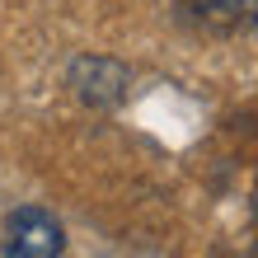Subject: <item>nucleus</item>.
I'll list each match as a JSON object with an SVG mask.
<instances>
[{"mask_svg":"<svg viewBox=\"0 0 258 258\" xmlns=\"http://www.w3.org/2000/svg\"><path fill=\"white\" fill-rule=\"evenodd\" d=\"M61 249H66V230L52 211H42V207L10 211L5 244H0L5 258H61Z\"/></svg>","mask_w":258,"mask_h":258,"instance_id":"obj_1","label":"nucleus"},{"mask_svg":"<svg viewBox=\"0 0 258 258\" xmlns=\"http://www.w3.org/2000/svg\"><path fill=\"white\" fill-rule=\"evenodd\" d=\"M66 85L89 108H117L132 89V71L122 61H113V56H80V61H71Z\"/></svg>","mask_w":258,"mask_h":258,"instance_id":"obj_2","label":"nucleus"},{"mask_svg":"<svg viewBox=\"0 0 258 258\" xmlns=\"http://www.w3.org/2000/svg\"><path fill=\"white\" fill-rule=\"evenodd\" d=\"M192 14L230 28H258V0H183Z\"/></svg>","mask_w":258,"mask_h":258,"instance_id":"obj_3","label":"nucleus"}]
</instances>
